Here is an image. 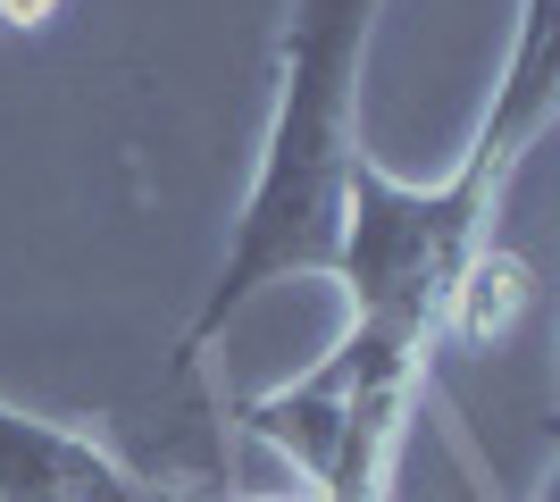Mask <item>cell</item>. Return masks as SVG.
<instances>
[{"mask_svg":"<svg viewBox=\"0 0 560 502\" xmlns=\"http://www.w3.org/2000/svg\"><path fill=\"white\" fill-rule=\"evenodd\" d=\"M376 9L385 0H293L277 34V109L259 135L252 192L234 210L226 260H218L201 311L176 335V377L201 369L226 318H243L268 285L293 277H335V235H343V176L360 160V75H369Z\"/></svg>","mask_w":560,"mask_h":502,"instance_id":"6da1fadb","label":"cell"},{"mask_svg":"<svg viewBox=\"0 0 560 502\" xmlns=\"http://www.w3.org/2000/svg\"><path fill=\"white\" fill-rule=\"evenodd\" d=\"M518 167L468 143L444 185H394L360 151L343 176V235H335V285H343L351 335L427 352L444 343V302L460 268L493 243V210L511 192Z\"/></svg>","mask_w":560,"mask_h":502,"instance_id":"7a4b0ae2","label":"cell"},{"mask_svg":"<svg viewBox=\"0 0 560 502\" xmlns=\"http://www.w3.org/2000/svg\"><path fill=\"white\" fill-rule=\"evenodd\" d=\"M0 502H176V494L135 478L126 453L93 444L84 428L0 402Z\"/></svg>","mask_w":560,"mask_h":502,"instance_id":"3957f363","label":"cell"},{"mask_svg":"<svg viewBox=\"0 0 560 502\" xmlns=\"http://www.w3.org/2000/svg\"><path fill=\"white\" fill-rule=\"evenodd\" d=\"M527 311H536V277H527V260L502 252V243H486V252L460 268L452 302H444V343H477V352H493Z\"/></svg>","mask_w":560,"mask_h":502,"instance_id":"277c9868","label":"cell"},{"mask_svg":"<svg viewBox=\"0 0 560 502\" xmlns=\"http://www.w3.org/2000/svg\"><path fill=\"white\" fill-rule=\"evenodd\" d=\"M50 9H59V0H0V25H18V34H25V25H43Z\"/></svg>","mask_w":560,"mask_h":502,"instance_id":"5b68a950","label":"cell"},{"mask_svg":"<svg viewBox=\"0 0 560 502\" xmlns=\"http://www.w3.org/2000/svg\"><path fill=\"white\" fill-rule=\"evenodd\" d=\"M536 502H560V478H544V486H536Z\"/></svg>","mask_w":560,"mask_h":502,"instance_id":"8992f818","label":"cell"},{"mask_svg":"<svg viewBox=\"0 0 560 502\" xmlns=\"http://www.w3.org/2000/svg\"><path fill=\"white\" fill-rule=\"evenodd\" d=\"M226 502H293V494H226Z\"/></svg>","mask_w":560,"mask_h":502,"instance_id":"52a82bcc","label":"cell"}]
</instances>
